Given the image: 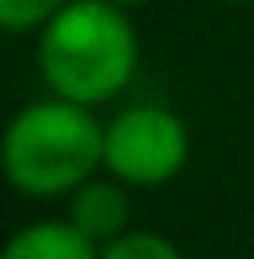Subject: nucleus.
Wrapping results in <instances>:
<instances>
[{
    "instance_id": "obj_1",
    "label": "nucleus",
    "mask_w": 254,
    "mask_h": 259,
    "mask_svg": "<svg viewBox=\"0 0 254 259\" xmlns=\"http://www.w3.org/2000/svg\"><path fill=\"white\" fill-rule=\"evenodd\" d=\"M38 68L55 98L98 106L136 72V30L110 0H68L42 26Z\"/></svg>"
},
{
    "instance_id": "obj_2",
    "label": "nucleus",
    "mask_w": 254,
    "mask_h": 259,
    "mask_svg": "<svg viewBox=\"0 0 254 259\" xmlns=\"http://www.w3.org/2000/svg\"><path fill=\"white\" fill-rule=\"evenodd\" d=\"M106 161V127L68 98L30 102L5 132V175L26 196H68Z\"/></svg>"
},
{
    "instance_id": "obj_3",
    "label": "nucleus",
    "mask_w": 254,
    "mask_h": 259,
    "mask_svg": "<svg viewBox=\"0 0 254 259\" xmlns=\"http://www.w3.org/2000/svg\"><path fill=\"white\" fill-rule=\"evenodd\" d=\"M106 175L127 187H161L186 166V127L165 106H127L106 123Z\"/></svg>"
},
{
    "instance_id": "obj_4",
    "label": "nucleus",
    "mask_w": 254,
    "mask_h": 259,
    "mask_svg": "<svg viewBox=\"0 0 254 259\" xmlns=\"http://www.w3.org/2000/svg\"><path fill=\"white\" fill-rule=\"evenodd\" d=\"M127 183L119 179H89L72 191L68 204V221L77 225L89 242H114L123 238V225H127Z\"/></svg>"
},
{
    "instance_id": "obj_5",
    "label": "nucleus",
    "mask_w": 254,
    "mask_h": 259,
    "mask_svg": "<svg viewBox=\"0 0 254 259\" xmlns=\"http://www.w3.org/2000/svg\"><path fill=\"white\" fill-rule=\"evenodd\" d=\"M0 259H102V251L72 221H34L9 238Z\"/></svg>"
},
{
    "instance_id": "obj_6",
    "label": "nucleus",
    "mask_w": 254,
    "mask_h": 259,
    "mask_svg": "<svg viewBox=\"0 0 254 259\" xmlns=\"http://www.w3.org/2000/svg\"><path fill=\"white\" fill-rule=\"evenodd\" d=\"M102 259H182V251H178L169 238H161V234L136 230V234H123V238L106 242Z\"/></svg>"
},
{
    "instance_id": "obj_7",
    "label": "nucleus",
    "mask_w": 254,
    "mask_h": 259,
    "mask_svg": "<svg viewBox=\"0 0 254 259\" xmlns=\"http://www.w3.org/2000/svg\"><path fill=\"white\" fill-rule=\"evenodd\" d=\"M68 0H0V26L5 30H34V26H47L51 17Z\"/></svg>"
},
{
    "instance_id": "obj_8",
    "label": "nucleus",
    "mask_w": 254,
    "mask_h": 259,
    "mask_svg": "<svg viewBox=\"0 0 254 259\" xmlns=\"http://www.w3.org/2000/svg\"><path fill=\"white\" fill-rule=\"evenodd\" d=\"M110 5H144V0H110Z\"/></svg>"
},
{
    "instance_id": "obj_9",
    "label": "nucleus",
    "mask_w": 254,
    "mask_h": 259,
    "mask_svg": "<svg viewBox=\"0 0 254 259\" xmlns=\"http://www.w3.org/2000/svg\"><path fill=\"white\" fill-rule=\"evenodd\" d=\"M229 5H246V0H229Z\"/></svg>"
}]
</instances>
